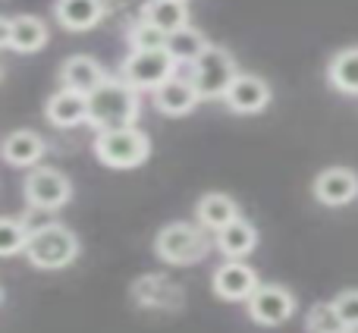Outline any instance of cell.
<instances>
[{"instance_id":"obj_8","label":"cell","mask_w":358,"mask_h":333,"mask_svg":"<svg viewBox=\"0 0 358 333\" xmlns=\"http://www.w3.org/2000/svg\"><path fill=\"white\" fill-rule=\"evenodd\" d=\"M296 311V299L286 286H277V283H261L258 290L252 292L248 299V315L252 321L264 324V327H277L283 324L286 318Z\"/></svg>"},{"instance_id":"obj_21","label":"cell","mask_w":358,"mask_h":333,"mask_svg":"<svg viewBox=\"0 0 358 333\" xmlns=\"http://www.w3.org/2000/svg\"><path fill=\"white\" fill-rule=\"evenodd\" d=\"M327 79L334 82L340 92L358 94V44L334 54V60H330V66H327Z\"/></svg>"},{"instance_id":"obj_23","label":"cell","mask_w":358,"mask_h":333,"mask_svg":"<svg viewBox=\"0 0 358 333\" xmlns=\"http://www.w3.org/2000/svg\"><path fill=\"white\" fill-rule=\"evenodd\" d=\"M29 236H31V229L25 227V220H19V217H3V220H0V255L10 258V255H16V252H25Z\"/></svg>"},{"instance_id":"obj_4","label":"cell","mask_w":358,"mask_h":333,"mask_svg":"<svg viewBox=\"0 0 358 333\" xmlns=\"http://www.w3.org/2000/svg\"><path fill=\"white\" fill-rule=\"evenodd\" d=\"M94 155H98L101 164L126 170V166H138L151 155V142L136 126H129V129H110V132H98Z\"/></svg>"},{"instance_id":"obj_19","label":"cell","mask_w":358,"mask_h":333,"mask_svg":"<svg viewBox=\"0 0 358 333\" xmlns=\"http://www.w3.org/2000/svg\"><path fill=\"white\" fill-rule=\"evenodd\" d=\"M255 246H258V229H255L248 220H242V217L217 233V248H220L227 258L242 261L248 252H255Z\"/></svg>"},{"instance_id":"obj_12","label":"cell","mask_w":358,"mask_h":333,"mask_svg":"<svg viewBox=\"0 0 358 333\" xmlns=\"http://www.w3.org/2000/svg\"><path fill=\"white\" fill-rule=\"evenodd\" d=\"M223 101H227V107L236 113H258V111H264L267 101H271V85L255 73H239Z\"/></svg>"},{"instance_id":"obj_16","label":"cell","mask_w":358,"mask_h":333,"mask_svg":"<svg viewBox=\"0 0 358 333\" xmlns=\"http://www.w3.org/2000/svg\"><path fill=\"white\" fill-rule=\"evenodd\" d=\"M54 16L63 29L85 31L101 22V16H104V0H57Z\"/></svg>"},{"instance_id":"obj_25","label":"cell","mask_w":358,"mask_h":333,"mask_svg":"<svg viewBox=\"0 0 358 333\" xmlns=\"http://www.w3.org/2000/svg\"><path fill=\"white\" fill-rule=\"evenodd\" d=\"M167 31H161L157 25H151L148 19H138L129 29V44L132 50H164L167 48Z\"/></svg>"},{"instance_id":"obj_6","label":"cell","mask_w":358,"mask_h":333,"mask_svg":"<svg viewBox=\"0 0 358 333\" xmlns=\"http://www.w3.org/2000/svg\"><path fill=\"white\" fill-rule=\"evenodd\" d=\"M176 76V60L170 57V50H132L123 60V69H120V79L129 82L132 88H151L155 92L157 85Z\"/></svg>"},{"instance_id":"obj_26","label":"cell","mask_w":358,"mask_h":333,"mask_svg":"<svg viewBox=\"0 0 358 333\" xmlns=\"http://www.w3.org/2000/svg\"><path fill=\"white\" fill-rule=\"evenodd\" d=\"M336 311H340L343 324H346L349 330H358V290H343L340 296L334 299Z\"/></svg>"},{"instance_id":"obj_22","label":"cell","mask_w":358,"mask_h":333,"mask_svg":"<svg viewBox=\"0 0 358 333\" xmlns=\"http://www.w3.org/2000/svg\"><path fill=\"white\" fill-rule=\"evenodd\" d=\"M167 50L170 57H173L176 63H195L198 57L208 50V41H204V35L198 29H192V25H185V29L173 31V35L167 38Z\"/></svg>"},{"instance_id":"obj_1","label":"cell","mask_w":358,"mask_h":333,"mask_svg":"<svg viewBox=\"0 0 358 333\" xmlns=\"http://www.w3.org/2000/svg\"><path fill=\"white\" fill-rule=\"evenodd\" d=\"M138 117V94L129 82L107 79L88 94V126L98 132L110 129H129Z\"/></svg>"},{"instance_id":"obj_18","label":"cell","mask_w":358,"mask_h":333,"mask_svg":"<svg viewBox=\"0 0 358 333\" xmlns=\"http://www.w3.org/2000/svg\"><path fill=\"white\" fill-rule=\"evenodd\" d=\"M44 155V139L31 129H16L3 139V161L13 166H31Z\"/></svg>"},{"instance_id":"obj_14","label":"cell","mask_w":358,"mask_h":333,"mask_svg":"<svg viewBox=\"0 0 358 333\" xmlns=\"http://www.w3.org/2000/svg\"><path fill=\"white\" fill-rule=\"evenodd\" d=\"M60 79H63V88H73V92H82V94H92L98 85H104L107 76L101 69V63L88 54H76V57H66L60 66Z\"/></svg>"},{"instance_id":"obj_3","label":"cell","mask_w":358,"mask_h":333,"mask_svg":"<svg viewBox=\"0 0 358 333\" xmlns=\"http://www.w3.org/2000/svg\"><path fill=\"white\" fill-rule=\"evenodd\" d=\"M236 60L227 48H217V44H208L201 57L192 63L189 69V79L195 85L198 98L201 101H217V98H227L229 85L236 79Z\"/></svg>"},{"instance_id":"obj_11","label":"cell","mask_w":358,"mask_h":333,"mask_svg":"<svg viewBox=\"0 0 358 333\" xmlns=\"http://www.w3.org/2000/svg\"><path fill=\"white\" fill-rule=\"evenodd\" d=\"M0 35L10 50L19 54H35L48 41V25L38 16H3L0 19Z\"/></svg>"},{"instance_id":"obj_15","label":"cell","mask_w":358,"mask_h":333,"mask_svg":"<svg viewBox=\"0 0 358 333\" xmlns=\"http://www.w3.org/2000/svg\"><path fill=\"white\" fill-rule=\"evenodd\" d=\"M198 101L201 98H198L192 79H182V76H170L164 85L155 88V107L161 113H167V117H182V113H189Z\"/></svg>"},{"instance_id":"obj_13","label":"cell","mask_w":358,"mask_h":333,"mask_svg":"<svg viewBox=\"0 0 358 333\" xmlns=\"http://www.w3.org/2000/svg\"><path fill=\"white\" fill-rule=\"evenodd\" d=\"M44 113L54 126L69 129V126L88 123V94L73 92V88H60V92L50 94V101L44 104Z\"/></svg>"},{"instance_id":"obj_20","label":"cell","mask_w":358,"mask_h":333,"mask_svg":"<svg viewBox=\"0 0 358 333\" xmlns=\"http://www.w3.org/2000/svg\"><path fill=\"white\" fill-rule=\"evenodd\" d=\"M142 19H148L161 31L173 35V31L189 25V10H185V0H148L142 10Z\"/></svg>"},{"instance_id":"obj_9","label":"cell","mask_w":358,"mask_h":333,"mask_svg":"<svg viewBox=\"0 0 358 333\" xmlns=\"http://www.w3.org/2000/svg\"><path fill=\"white\" fill-rule=\"evenodd\" d=\"M214 292L220 299H227V302H248L252 299V292L258 290V274L252 271V267L245 264V261L239 258H229L223 261L220 267L214 271Z\"/></svg>"},{"instance_id":"obj_7","label":"cell","mask_w":358,"mask_h":333,"mask_svg":"<svg viewBox=\"0 0 358 333\" xmlns=\"http://www.w3.org/2000/svg\"><path fill=\"white\" fill-rule=\"evenodd\" d=\"M22 189H25V201L41 211L63 208V204L69 201V195H73L69 179L63 176L60 170H50V166H31Z\"/></svg>"},{"instance_id":"obj_24","label":"cell","mask_w":358,"mask_h":333,"mask_svg":"<svg viewBox=\"0 0 358 333\" xmlns=\"http://www.w3.org/2000/svg\"><path fill=\"white\" fill-rule=\"evenodd\" d=\"M346 330L349 327L343 324L334 302H317L308 311V333H346Z\"/></svg>"},{"instance_id":"obj_5","label":"cell","mask_w":358,"mask_h":333,"mask_svg":"<svg viewBox=\"0 0 358 333\" xmlns=\"http://www.w3.org/2000/svg\"><path fill=\"white\" fill-rule=\"evenodd\" d=\"M155 252L167 264H198L201 258H208L210 242L192 223H167L155 239Z\"/></svg>"},{"instance_id":"obj_2","label":"cell","mask_w":358,"mask_h":333,"mask_svg":"<svg viewBox=\"0 0 358 333\" xmlns=\"http://www.w3.org/2000/svg\"><path fill=\"white\" fill-rule=\"evenodd\" d=\"M25 258L41 271H57V267H66L79 258V239L63 223H44V227L31 229Z\"/></svg>"},{"instance_id":"obj_17","label":"cell","mask_w":358,"mask_h":333,"mask_svg":"<svg viewBox=\"0 0 358 333\" xmlns=\"http://www.w3.org/2000/svg\"><path fill=\"white\" fill-rule=\"evenodd\" d=\"M195 214H198V223H201V227L220 233L223 227L239 220V204H236L229 195H223V192H208V195H201V201L195 204Z\"/></svg>"},{"instance_id":"obj_10","label":"cell","mask_w":358,"mask_h":333,"mask_svg":"<svg viewBox=\"0 0 358 333\" xmlns=\"http://www.w3.org/2000/svg\"><path fill=\"white\" fill-rule=\"evenodd\" d=\"M315 198L321 204L340 208L358 198V173L349 166H327L315 176Z\"/></svg>"},{"instance_id":"obj_27","label":"cell","mask_w":358,"mask_h":333,"mask_svg":"<svg viewBox=\"0 0 358 333\" xmlns=\"http://www.w3.org/2000/svg\"><path fill=\"white\" fill-rule=\"evenodd\" d=\"M346 333H352V330H346Z\"/></svg>"}]
</instances>
